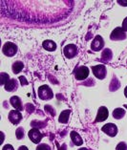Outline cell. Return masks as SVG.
Segmentation results:
<instances>
[{"label":"cell","instance_id":"obj_1","mask_svg":"<svg viewBox=\"0 0 127 150\" xmlns=\"http://www.w3.org/2000/svg\"><path fill=\"white\" fill-rule=\"evenodd\" d=\"M38 97L43 100H48L54 97V94L49 86L42 85L38 88Z\"/></svg>","mask_w":127,"mask_h":150},{"label":"cell","instance_id":"obj_2","mask_svg":"<svg viewBox=\"0 0 127 150\" xmlns=\"http://www.w3.org/2000/svg\"><path fill=\"white\" fill-rule=\"evenodd\" d=\"M3 54L7 57H13L17 52V46L13 42H7L3 46Z\"/></svg>","mask_w":127,"mask_h":150},{"label":"cell","instance_id":"obj_3","mask_svg":"<svg viewBox=\"0 0 127 150\" xmlns=\"http://www.w3.org/2000/svg\"><path fill=\"white\" fill-rule=\"evenodd\" d=\"M92 71H93V74L95 75L96 78L99 79H105V76H106V75H107L106 68H105L104 65H101V64L97 65V66H93Z\"/></svg>","mask_w":127,"mask_h":150},{"label":"cell","instance_id":"obj_4","mask_svg":"<svg viewBox=\"0 0 127 150\" xmlns=\"http://www.w3.org/2000/svg\"><path fill=\"white\" fill-rule=\"evenodd\" d=\"M28 135H29L30 140L34 142V144H38L43 138V135L41 134V132L37 129V128H32V129H31L29 131Z\"/></svg>","mask_w":127,"mask_h":150},{"label":"cell","instance_id":"obj_5","mask_svg":"<svg viewBox=\"0 0 127 150\" xmlns=\"http://www.w3.org/2000/svg\"><path fill=\"white\" fill-rule=\"evenodd\" d=\"M63 53L65 54V57L68 58H73L77 56L78 54V48L77 46L74 44H69L66 45L63 49Z\"/></svg>","mask_w":127,"mask_h":150},{"label":"cell","instance_id":"obj_6","mask_svg":"<svg viewBox=\"0 0 127 150\" xmlns=\"http://www.w3.org/2000/svg\"><path fill=\"white\" fill-rule=\"evenodd\" d=\"M88 76H89V69L86 66L78 67L77 70H75V79H78V80L85 79L88 78Z\"/></svg>","mask_w":127,"mask_h":150},{"label":"cell","instance_id":"obj_7","mask_svg":"<svg viewBox=\"0 0 127 150\" xmlns=\"http://www.w3.org/2000/svg\"><path fill=\"white\" fill-rule=\"evenodd\" d=\"M105 134H107L110 137H115L118 133V127L115 125L114 123H107L101 128Z\"/></svg>","mask_w":127,"mask_h":150},{"label":"cell","instance_id":"obj_8","mask_svg":"<svg viewBox=\"0 0 127 150\" xmlns=\"http://www.w3.org/2000/svg\"><path fill=\"white\" fill-rule=\"evenodd\" d=\"M104 46V41H103V38H101L100 35H97L94 40L92 41V44H91V49L95 52H97L103 48Z\"/></svg>","mask_w":127,"mask_h":150},{"label":"cell","instance_id":"obj_9","mask_svg":"<svg viewBox=\"0 0 127 150\" xmlns=\"http://www.w3.org/2000/svg\"><path fill=\"white\" fill-rule=\"evenodd\" d=\"M110 38L112 40H123L126 38V34L122 28H116L112 32Z\"/></svg>","mask_w":127,"mask_h":150},{"label":"cell","instance_id":"obj_10","mask_svg":"<svg viewBox=\"0 0 127 150\" xmlns=\"http://www.w3.org/2000/svg\"><path fill=\"white\" fill-rule=\"evenodd\" d=\"M9 120L13 124H18L22 120V115L18 110H12L9 113Z\"/></svg>","mask_w":127,"mask_h":150},{"label":"cell","instance_id":"obj_11","mask_svg":"<svg viewBox=\"0 0 127 150\" xmlns=\"http://www.w3.org/2000/svg\"><path fill=\"white\" fill-rule=\"evenodd\" d=\"M108 115H109V112H108V109L104 106H101L99 107V111H97V119H96V122H103L107 118H108Z\"/></svg>","mask_w":127,"mask_h":150},{"label":"cell","instance_id":"obj_12","mask_svg":"<svg viewBox=\"0 0 127 150\" xmlns=\"http://www.w3.org/2000/svg\"><path fill=\"white\" fill-rule=\"evenodd\" d=\"M10 101H11V104H12L16 109H17L18 111L23 110L22 103H21V100L18 97H16V96L12 97V98H11Z\"/></svg>","mask_w":127,"mask_h":150},{"label":"cell","instance_id":"obj_13","mask_svg":"<svg viewBox=\"0 0 127 150\" xmlns=\"http://www.w3.org/2000/svg\"><path fill=\"white\" fill-rule=\"evenodd\" d=\"M70 136H71V140L73 142H74L75 145L79 146L83 144V141H82L81 137L79 136V134L75 132V131H72V132L70 133Z\"/></svg>","mask_w":127,"mask_h":150},{"label":"cell","instance_id":"obj_14","mask_svg":"<svg viewBox=\"0 0 127 150\" xmlns=\"http://www.w3.org/2000/svg\"><path fill=\"white\" fill-rule=\"evenodd\" d=\"M17 89V80L16 79H10L5 84V90L8 92H13Z\"/></svg>","mask_w":127,"mask_h":150},{"label":"cell","instance_id":"obj_15","mask_svg":"<svg viewBox=\"0 0 127 150\" xmlns=\"http://www.w3.org/2000/svg\"><path fill=\"white\" fill-rule=\"evenodd\" d=\"M42 46L45 50L50 51V52H52V51H54L56 49V44L54 41H52V40H45V41L42 43Z\"/></svg>","mask_w":127,"mask_h":150},{"label":"cell","instance_id":"obj_16","mask_svg":"<svg viewBox=\"0 0 127 150\" xmlns=\"http://www.w3.org/2000/svg\"><path fill=\"white\" fill-rule=\"evenodd\" d=\"M69 116H70V110H65L61 112L59 116V122L61 123H67L69 120Z\"/></svg>","mask_w":127,"mask_h":150},{"label":"cell","instance_id":"obj_17","mask_svg":"<svg viewBox=\"0 0 127 150\" xmlns=\"http://www.w3.org/2000/svg\"><path fill=\"white\" fill-rule=\"evenodd\" d=\"M124 115H125V110L122 108H117L113 111V117L117 120L122 119L123 117H124Z\"/></svg>","mask_w":127,"mask_h":150},{"label":"cell","instance_id":"obj_18","mask_svg":"<svg viewBox=\"0 0 127 150\" xmlns=\"http://www.w3.org/2000/svg\"><path fill=\"white\" fill-rule=\"evenodd\" d=\"M23 63L21 61H16L13 64V72L14 74H18L23 69Z\"/></svg>","mask_w":127,"mask_h":150},{"label":"cell","instance_id":"obj_19","mask_svg":"<svg viewBox=\"0 0 127 150\" xmlns=\"http://www.w3.org/2000/svg\"><path fill=\"white\" fill-rule=\"evenodd\" d=\"M101 58L102 59H104L105 61H109L112 58V52H111V50H109V49H105L102 54H101Z\"/></svg>","mask_w":127,"mask_h":150},{"label":"cell","instance_id":"obj_20","mask_svg":"<svg viewBox=\"0 0 127 150\" xmlns=\"http://www.w3.org/2000/svg\"><path fill=\"white\" fill-rule=\"evenodd\" d=\"M0 76H1V79H0V83H1L2 85H3V84L5 85V84L7 83V81H9V80H10L9 79V75L5 74V73H2V74L0 75Z\"/></svg>","mask_w":127,"mask_h":150},{"label":"cell","instance_id":"obj_21","mask_svg":"<svg viewBox=\"0 0 127 150\" xmlns=\"http://www.w3.org/2000/svg\"><path fill=\"white\" fill-rule=\"evenodd\" d=\"M16 138L18 139V140H21L23 137H24V130L22 127H19L17 128L16 132Z\"/></svg>","mask_w":127,"mask_h":150},{"label":"cell","instance_id":"obj_22","mask_svg":"<svg viewBox=\"0 0 127 150\" xmlns=\"http://www.w3.org/2000/svg\"><path fill=\"white\" fill-rule=\"evenodd\" d=\"M36 150H51V147L46 144H41L36 147Z\"/></svg>","mask_w":127,"mask_h":150},{"label":"cell","instance_id":"obj_23","mask_svg":"<svg viewBox=\"0 0 127 150\" xmlns=\"http://www.w3.org/2000/svg\"><path fill=\"white\" fill-rule=\"evenodd\" d=\"M116 150H127V144L125 142H119V144L117 145Z\"/></svg>","mask_w":127,"mask_h":150},{"label":"cell","instance_id":"obj_24","mask_svg":"<svg viewBox=\"0 0 127 150\" xmlns=\"http://www.w3.org/2000/svg\"><path fill=\"white\" fill-rule=\"evenodd\" d=\"M122 29H123V31H124L125 33L127 32V17L125 18L124 20H123V22H122V27H121Z\"/></svg>","mask_w":127,"mask_h":150},{"label":"cell","instance_id":"obj_25","mask_svg":"<svg viewBox=\"0 0 127 150\" xmlns=\"http://www.w3.org/2000/svg\"><path fill=\"white\" fill-rule=\"evenodd\" d=\"M2 150H14V149H13V147L11 144H6V145L3 146Z\"/></svg>","mask_w":127,"mask_h":150},{"label":"cell","instance_id":"obj_26","mask_svg":"<svg viewBox=\"0 0 127 150\" xmlns=\"http://www.w3.org/2000/svg\"><path fill=\"white\" fill-rule=\"evenodd\" d=\"M19 79H20L21 84H22V85H27V84H28V81L26 80V79L24 78V76H20Z\"/></svg>","mask_w":127,"mask_h":150},{"label":"cell","instance_id":"obj_27","mask_svg":"<svg viewBox=\"0 0 127 150\" xmlns=\"http://www.w3.org/2000/svg\"><path fill=\"white\" fill-rule=\"evenodd\" d=\"M59 150H66V144H62V146H59Z\"/></svg>","mask_w":127,"mask_h":150},{"label":"cell","instance_id":"obj_28","mask_svg":"<svg viewBox=\"0 0 127 150\" xmlns=\"http://www.w3.org/2000/svg\"><path fill=\"white\" fill-rule=\"evenodd\" d=\"M18 150H28V148L26 146H20V147L18 148Z\"/></svg>","mask_w":127,"mask_h":150},{"label":"cell","instance_id":"obj_29","mask_svg":"<svg viewBox=\"0 0 127 150\" xmlns=\"http://www.w3.org/2000/svg\"><path fill=\"white\" fill-rule=\"evenodd\" d=\"M124 95H125V97L127 98V86H126V88L124 89Z\"/></svg>","mask_w":127,"mask_h":150},{"label":"cell","instance_id":"obj_30","mask_svg":"<svg viewBox=\"0 0 127 150\" xmlns=\"http://www.w3.org/2000/svg\"><path fill=\"white\" fill-rule=\"evenodd\" d=\"M78 150H88L87 148H80V149H78Z\"/></svg>","mask_w":127,"mask_h":150},{"label":"cell","instance_id":"obj_31","mask_svg":"<svg viewBox=\"0 0 127 150\" xmlns=\"http://www.w3.org/2000/svg\"><path fill=\"white\" fill-rule=\"evenodd\" d=\"M124 107H125V108H127V105H124Z\"/></svg>","mask_w":127,"mask_h":150},{"label":"cell","instance_id":"obj_32","mask_svg":"<svg viewBox=\"0 0 127 150\" xmlns=\"http://www.w3.org/2000/svg\"><path fill=\"white\" fill-rule=\"evenodd\" d=\"M126 63H127V61H126Z\"/></svg>","mask_w":127,"mask_h":150}]
</instances>
